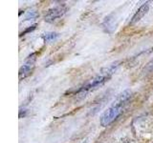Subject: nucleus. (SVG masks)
<instances>
[{
	"label": "nucleus",
	"mask_w": 153,
	"mask_h": 143,
	"mask_svg": "<svg viewBox=\"0 0 153 143\" xmlns=\"http://www.w3.org/2000/svg\"><path fill=\"white\" fill-rule=\"evenodd\" d=\"M82 143H87V141H84V142H82Z\"/></svg>",
	"instance_id": "10"
},
{
	"label": "nucleus",
	"mask_w": 153,
	"mask_h": 143,
	"mask_svg": "<svg viewBox=\"0 0 153 143\" xmlns=\"http://www.w3.org/2000/svg\"><path fill=\"white\" fill-rule=\"evenodd\" d=\"M130 97H131V91H129V90L124 91V92L120 94L118 97V98L113 102V105H117V106L123 107V105L128 101Z\"/></svg>",
	"instance_id": "6"
},
{
	"label": "nucleus",
	"mask_w": 153,
	"mask_h": 143,
	"mask_svg": "<svg viewBox=\"0 0 153 143\" xmlns=\"http://www.w3.org/2000/svg\"><path fill=\"white\" fill-rule=\"evenodd\" d=\"M36 24H35V25L31 26L30 28H28L26 31H24V32H23L21 33V35H25V33H27V32H32L33 30H35V29H36Z\"/></svg>",
	"instance_id": "9"
},
{
	"label": "nucleus",
	"mask_w": 153,
	"mask_h": 143,
	"mask_svg": "<svg viewBox=\"0 0 153 143\" xmlns=\"http://www.w3.org/2000/svg\"><path fill=\"white\" fill-rule=\"evenodd\" d=\"M36 54L30 55L27 57V59L24 62V64L21 66L20 70H19V79L20 80L31 74L33 67H35V62L36 59Z\"/></svg>",
	"instance_id": "2"
},
{
	"label": "nucleus",
	"mask_w": 153,
	"mask_h": 143,
	"mask_svg": "<svg viewBox=\"0 0 153 143\" xmlns=\"http://www.w3.org/2000/svg\"><path fill=\"white\" fill-rule=\"evenodd\" d=\"M123 107L117 106V105H112L111 107L108 108L106 111H104L103 114L100 116V125L103 127H106L110 125L115 119L118 118L121 114L123 113Z\"/></svg>",
	"instance_id": "1"
},
{
	"label": "nucleus",
	"mask_w": 153,
	"mask_h": 143,
	"mask_svg": "<svg viewBox=\"0 0 153 143\" xmlns=\"http://www.w3.org/2000/svg\"><path fill=\"white\" fill-rule=\"evenodd\" d=\"M108 77H109V76L105 75V74L96 76L95 78L91 79L88 83H86V85L83 86V87L79 90V92H88V91L94 90L97 87H99V86L102 85L105 81H106V79H108Z\"/></svg>",
	"instance_id": "3"
},
{
	"label": "nucleus",
	"mask_w": 153,
	"mask_h": 143,
	"mask_svg": "<svg viewBox=\"0 0 153 143\" xmlns=\"http://www.w3.org/2000/svg\"><path fill=\"white\" fill-rule=\"evenodd\" d=\"M57 37H59V33L53 32H45L42 35V38L46 42H52V41L56 40Z\"/></svg>",
	"instance_id": "7"
},
{
	"label": "nucleus",
	"mask_w": 153,
	"mask_h": 143,
	"mask_svg": "<svg viewBox=\"0 0 153 143\" xmlns=\"http://www.w3.org/2000/svg\"><path fill=\"white\" fill-rule=\"evenodd\" d=\"M66 9L63 6H59V7H55L47 12L45 14V20L48 22H53L56 20L57 18L61 17L63 14L65 13Z\"/></svg>",
	"instance_id": "4"
},
{
	"label": "nucleus",
	"mask_w": 153,
	"mask_h": 143,
	"mask_svg": "<svg viewBox=\"0 0 153 143\" xmlns=\"http://www.w3.org/2000/svg\"><path fill=\"white\" fill-rule=\"evenodd\" d=\"M148 10H149V4H148V3H145L143 5H142V6L139 8L138 11L136 12V13L134 14V16L132 17V20H131L130 23L134 24V23H136L138 21H140L141 19L147 13Z\"/></svg>",
	"instance_id": "5"
},
{
	"label": "nucleus",
	"mask_w": 153,
	"mask_h": 143,
	"mask_svg": "<svg viewBox=\"0 0 153 143\" xmlns=\"http://www.w3.org/2000/svg\"><path fill=\"white\" fill-rule=\"evenodd\" d=\"M35 17H36V13L35 12H29L28 14H27V16H26L27 19H30V18L33 19V18H35Z\"/></svg>",
	"instance_id": "8"
}]
</instances>
